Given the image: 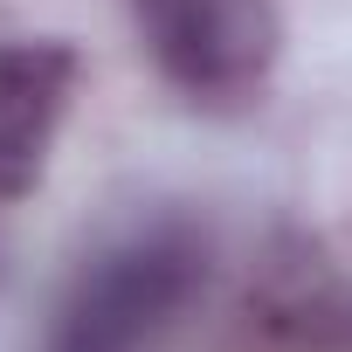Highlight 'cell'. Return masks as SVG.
Instances as JSON below:
<instances>
[{
	"instance_id": "obj_1",
	"label": "cell",
	"mask_w": 352,
	"mask_h": 352,
	"mask_svg": "<svg viewBox=\"0 0 352 352\" xmlns=\"http://www.w3.org/2000/svg\"><path fill=\"white\" fill-rule=\"evenodd\" d=\"M208 283V242L187 228H138L131 242L104 249L56 311L49 352H145Z\"/></svg>"
},
{
	"instance_id": "obj_2",
	"label": "cell",
	"mask_w": 352,
	"mask_h": 352,
	"mask_svg": "<svg viewBox=\"0 0 352 352\" xmlns=\"http://www.w3.org/2000/svg\"><path fill=\"white\" fill-rule=\"evenodd\" d=\"M131 21L159 76L208 111L263 97L283 56L276 0H131Z\"/></svg>"
},
{
	"instance_id": "obj_4",
	"label": "cell",
	"mask_w": 352,
	"mask_h": 352,
	"mask_svg": "<svg viewBox=\"0 0 352 352\" xmlns=\"http://www.w3.org/2000/svg\"><path fill=\"white\" fill-rule=\"evenodd\" d=\"M263 324L297 345H352V283L318 256H290L263 283Z\"/></svg>"
},
{
	"instance_id": "obj_3",
	"label": "cell",
	"mask_w": 352,
	"mask_h": 352,
	"mask_svg": "<svg viewBox=\"0 0 352 352\" xmlns=\"http://www.w3.org/2000/svg\"><path fill=\"white\" fill-rule=\"evenodd\" d=\"M76 49L35 42V35H0V201H21L56 145V124L69 111Z\"/></svg>"
}]
</instances>
